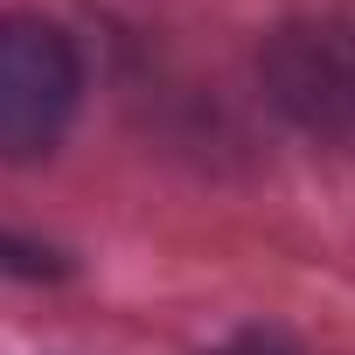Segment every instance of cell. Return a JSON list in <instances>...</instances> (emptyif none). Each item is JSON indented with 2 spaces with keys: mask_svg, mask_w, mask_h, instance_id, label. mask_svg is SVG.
<instances>
[{
  "mask_svg": "<svg viewBox=\"0 0 355 355\" xmlns=\"http://www.w3.org/2000/svg\"><path fill=\"white\" fill-rule=\"evenodd\" d=\"M84 98L77 42L42 15H0V160H42Z\"/></svg>",
  "mask_w": 355,
  "mask_h": 355,
  "instance_id": "obj_1",
  "label": "cell"
},
{
  "mask_svg": "<svg viewBox=\"0 0 355 355\" xmlns=\"http://www.w3.org/2000/svg\"><path fill=\"white\" fill-rule=\"evenodd\" d=\"M265 91L279 98L286 119H300L306 132H334L348 139L355 132V21H286L265 56Z\"/></svg>",
  "mask_w": 355,
  "mask_h": 355,
  "instance_id": "obj_2",
  "label": "cell"
},
{
  "mask_svg": "<svg viewBox=\"0 0 355 355\" xmlns=\"http://www.w3.org/2000/svg\"><path fill=\"white\" fill-rule=\"evenodd\" d=\"M0 272L35 279V272H49V258H42V251H28V244H15V237H0Z\"/></svg>",
  "mask_w": 355,
  "mask_h": 355,
  "instance_id": "obj_4",
  "label": "cell"
},
{
  "mask_svg": "<svg viewBox=\"0 0 355 355\" xmlns=\"http://www.w3.org/2000/svg\"><path fill=\"white\" fill-rule=\"evenodd\" d=\"M216 355H300L286 334H272V327H244V334H230Z\"/></svg>",
  "mask_w": 355,
  "mask_h": 355,
  "instance_id": "obj_3",
  "label": "cell"
}]
</instances>
